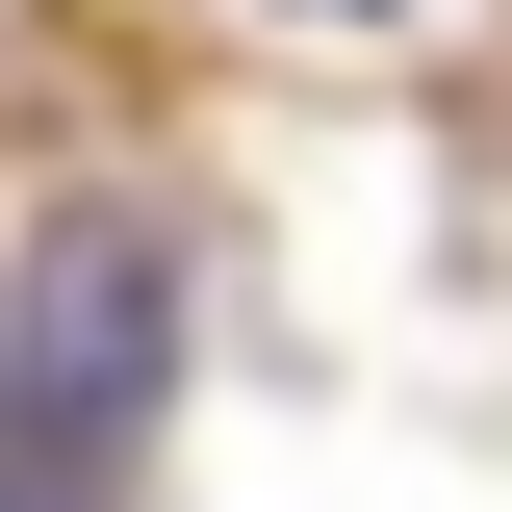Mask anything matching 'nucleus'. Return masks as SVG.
<instances>
[{"mask_svg":"<svg viewBox=\"0 0 512 512\" xmlns=\"http://www.w3.org/2000/svg\"><path fill=\"white\" fill-rule=\"evenodd\" d=\"M0 512H26V487H0Z\"/></svg>","mask_w":512,"mask_h":512,"instance_id":"2","label":"nucleus"},{"mask_svg":"<svg viewBox=\"0 0 512 512\" xmlns=\"http://www.w3.org/2000/svg\"><path fill=\"white\" fill-rule=\"evenodd\" d=\"M180 384V231L154 205H52L26 282H0V436L26 461H128Z\"/></svg>","mask_w":512,"mask_h":512,"instance_id":"1","label":"nucleus"}]
</instances>
